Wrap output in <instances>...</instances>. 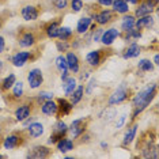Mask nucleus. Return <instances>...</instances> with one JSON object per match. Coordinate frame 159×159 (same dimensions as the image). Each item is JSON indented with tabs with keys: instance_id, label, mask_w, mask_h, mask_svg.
<instances>
[{
	"instance_id": "1",
	"label": "nucleus",
	"mask_w": 159,
	"mask_h": 159,
	"mask_svg": "<svg viewBox=\"0 0 159 159\" xmlns=\"http://www.w3.org/2000/svg\"><path fill=\"white\" fill-rule=\"evenodd\" d=\"M157 83H150L147 87H144L143 90H140L139 93L133 97L132 99V107H133V113H132V120L142 113L143 110H146L150 103L152 102V99L157 95Z\"/></svg>"
},
{
	"instance_id": "2",
	"label": "nucleus",
	"mask_w": 159,
	"mask_h": 159,
	"mask_svg": "<svg viewBox=\"0 0 159 159\" xmlns=\"http://www.w3.org/2000/svg\"><path fill=\"white\" fill-rule=\"evenodd\" d=\"M129 98V89L125 87V86H120L114 90L113 93L109 95V99H107V105L109 106H114V105H120L122 102H125L126 99Z\"/></svg>"
},
{
	"instance_id": "3",
	"label": "nucleus",
	"mask_w": 159,
	"mask_h": 159,
	"mask_svg": "<svg viewBox=\"0 0 159 159\" xmlns=\"http://www.w3.org/2000/svg\"><path fill=\"white\" fill-rule=\"evenodd\" d=\"M68 133V125L64 122L63 120H59L55 122L53 125V129H52V135H50L48 143L49 144H56L61 137H64Z\"/></svg>"
},
{
	"instance_id": "4",
	"label": "nucleus",
	"mask_w": 159,
	"mask_h": 159,
	"mask_svg": "<svg viewBox=\"0 0 159 159\" xmlns=\"http://www.w3.org/2000/svg\"><path fill=\"white\" fill-rule=\"evenodd\" d=\"M27 83L29 87L31 90H37L42 86L44 83V72L39 68H33V70L29 71L27 74Z\"/></svg>"
},
{
	"instance_id": "5",
	"label": "nucleus",
	"mask_w": 159,
	"mask_h": 159,
	"mask_svg": "<svg viewBox=\"0 0 159 159\" xmlns=\"http://www.w3.org/2000/svg\"><path fill=\"white\" fill-rule=\"evenodd\" d=\"M86 120L84 117L82 118H75L74 121L71 122V125L68 126V132L71 133V137L72 139H78V137H80L83 133L86 132Z\"/></svg>"
},
{
	"instance_id": "6",
	"label": "nucleus",
	"mask_w": 159,
	"mask_h": 159,
	"mask_svg": "<svg viewBox=\"0 0 159 159\" xmlns=\"http://www.w3.org/2000/svg\"><path fill=\"white\" fill-rule=\"evenodd\" d=\"M120 35H121L120 30H117L116 27H110V29H107V30H103L99 42H102L105 46H110V45L114 44V41L120 37Z\"/></svg>"
},
{
	"instance_id": "7",
	"label": "nucleus",
	"mask_w": 159,
	"mask_h": 159,
	"mask_svg": "<svg viewBox=\"0 0 159 159\" xmlns=\"http://www.w3.org/2000/svg\"><path fill=\"white\" fill-rule=\"evenodd\" d=\"M20 15H22L23 20H26V22H34V20L38 19V8L33 4H26L22 7V10H20Z\"/></svg>"
},
{
	"instance_id": "8",
	"label": "nucleus",
	"mask_w": 159,
	"mask_h": 159,
	"mask_svg": "<svg viewBox=\"0 0 159 159\" xmlns=\"http://www.w3.org/2000/svg\"><path fill=\"white\" fill-rule=\"evenodd\" d=\"M91 18H93V20H95V23L99 25V26H105V25L111 22V19H113V11L105 8L99 12H95Z\"/></svg>"
},
{
	"instance_id": "9",
	"label": "nucleus",
	"mask_w": 159,
	"mask_h": 159,
	"mask_svg": "<svg viewBox=\"0 0 159 159\" xmlns=\"http://www.w3.org/2000/svg\"><path fill=\"white\" fill-rule=\"evenodd\" d=\"M30 59H31V52H25V50H22V52H16L15 55L11 57V63L14 67L22 68L26 66V63Z\"/></svg>"
},
{
	"instance_id": "10",
	"label": "nucleus",
	"mask_w": 159,
	"mask_h": 159,
	"mask_svg": "<svg viewBox=\"0 0 159 159\" xmlns=\"http://www.w3.org/2000/svg\"><path fill=\"white\" fill-rule=\"evenodd\" d=\"M55 66H56V68L60 72L61 80H66V79L70 76V70H68V64H67L66 56H63V55L57 56L55 59Z\"/></svg>"
},
{
	"instance_id": "11",
	"label": "nucleus",
	"mask_w": 159,
	"mask_h": 159,
	"mask_svg": "<svg viewBox=\"0 0 159 159\" xmlns=\"http://www.w3.org/2000/svg\"><path fill=\"white\" fill-rule=\"evenodd\" d=\"M50 155V150L45 146H35L33 148L29 150V152L26 157L27 158H34V159H44V158H48Z\"/></svg>"
},
{
	"instance_id": "12",
	"label": "nucleus",
	"mask_w": 159,
	"mask_h": 159,
	"mask_svg": "<svg viewBox=\"0 0 159 159\" xmlns=\"http://www.w3.org/2000/svg\"><path fill=\"white\" fill-rule=\"evenodd\" d=\"M66 60H67L70 72H72V74H78V72L80 71V60H79V56L75 52H67Z\"/></svg>"
},
{
	"instance_id": "13",
	"label": "nucleus",
	"mask_w": 159,
	"mask_h": 159,
	"mask_svg": "<svg viewBox=\"0 0 159 159\" xmlns=\"http://www.w3.org/2000/svg\"><path fill=\"white\" fill-rule=\"evenodd\" d=\"M31 114V105L30 103H22L19 105V106L15 109V111H14V117H15L16 121L22 122L25 121L27 117H30Z\"/></svg>"
},
{
	"instance_id": "14",
	"label": "nucleus",
	"mask_w": 159,
	"mask_h": 159,
	"mask_svg": "<svg viewBox=\"0 0 159 159\" xmlns=\"http://www.w3.org/2000/svg\"><path fill=\"white\" fill-rule=\"evenodd\" d=\"M27 133L30 137H33V139H37V137H41L42 135L45 133V126L42 122L39 121H33L30 122L27 126Z\"/></svg>"
},
{
	"instance_id": "15",
	"label": "nucleus",
	"mask_w": 159,
	"mask_h": 159,
	"mask_svg": "<svg viewBox=\"0 0 159 159\" xmlns=\"http://www.w3.org/2000/svg\"><path fill=\"white\" fill-rule=\"evenodd\" d=\"M102 61V50L95 49V50H90V52L86 55V63L89 64L90 67H98Z\"/></svg>"
},
{
	"instance_id": "16",
	"label": "nucleus",
	"mask_w": 159,
	"mask_h": 159,
	"mask_svg": "<svg viewBox=\"0 0 159 159\" xmlns=\"http://www.w3.org/2000/svg\"><path fill=\"white\" fill-rule=\"evenodd\" d=\"M20 143H22V137H20V135H18V133H11V135H8L4 139L3 147H4V150H14V148L19 147Z\"/></svg>"
},
{
	"instance_id": "17",
	"label": "nucleus",
	"mask_w": 159,
	"mask_h": 159,
	"mask_svg": "<svg viewBox=\"0 0 159 159\" xmlns=\"http://www.w3.org/2000/svg\"><path fill=\"white\" fill-rule=\"evenodd\" d=\"M140 53H142V48L139 46V44H137V42H132V44L122 52V59H125V60L136 59V57L140 56Z\"/></svg>"
},
{
	"instance_id": "18",
	"label": "nucleus",
	"mask_w": 159,
	"mask_h": 159,
	"mask_svg": "<svg viewBox=\"0 0 159 159\" xmlns=\"http://www.w3.org/2000/svg\"><path fill=\"white\" fill-rule=\"evenodd\" d=\"M155 23V19L154 16L151 15H144V16H140L139 19L135 20V27L137 29V30H144V29H150L152 27Z\"/></svg>"
},
{
	"instance_id": "19",
	"label": "nucleus",
	"mask_w": 159,
	"mask_h": 159,
	"mask_svg": "<svg viewBox=\"0 0 159 159\" xmlns=\"http://www.w3.org/2000/svg\"><path fill=\"white\" fill-rule=\"evenodd\" d=\"M41 113L44 116H48V117L57 114V102H55L53 99L44 101L41 103Z\"/></svg>"
},
{
	"instance_id": "20",
	"label": "nucleus",
	"mask_w": 159,
	"mask_h": 159,
	"mask_svg": "<svg viewBox=\"0 0 159 159\" xmlns=\"http://www.w3.org/2000/svg\"><path fill=\"white\" fill-rule=\"evenodd\" d=\"M137 129H139V125L137 124H133L132 126H129L126 129L124 133V137H122V146L126 147L133 143V140L136 139V135H137Z\"/></svg>"
},
{
	"instance_id": "21",
	"label": "nucleus",
	"mask_w": 159,
	"mask_h": 159,
	"mask_svg": "<svg viewBox=\"0 0 159 159\" xmlns=\"http://www.w3.org/2000/svg\"><path fill=\"white\" fill-rule=\"evenodd\" d=\"M136 10H135V16L140 18V16H144V15H150V14L154 12L155 7H152L150 4V3H147L146 0L142 3H139V4H136Z\"/></svg>"
},
{
	"instance_id": "22",
	"label": "nucleus",
	"mask_w": 159,
	"mask_h": 159,
	"mask_svg": "<svg viewBox=\"0 0 159 159\" xmlns=\"http://www.w3.org/2000/svg\"><path fill=\"white\" fill-rule=\"evenodd\" d=\"M91 26H93V18L91 16H82L80 19L78 20V25H76L78 34H86Z\"/></svg>"
},
{
	"instance_id": "23",
	"label": "nucleus",
	"mask_w": 159,
	"mask_h": 159,
	"mask_svg": "<svg viewBox=\"0 0 159 159\" xmlns=\"http://www.w3.org/2000/svg\"><path fill=\"white\" fill-rule=\"evenodd\" d=\"M74 147H75L74 140L70 139V137H61L59 142L56 143L57 151H60V152H63V154L68 152V151H72L74 150Z\"/></svg>"
},
{
	"instance_id": "24",
	"label": "nucleus",
	"mask_w": 159,
	"mask_h": 159,
	"mask_svg": "<svg viewBox=\"0 0 159 159\" xmlns=\"http://www.w3.org/2000/svg\"><path fill=\"white\" fill-rule=\"evenodd\" d=\"M18 44H19L20 48H31V46L35 44L34 33H31V31H26V33H23L22 35H20Z\"/></svg>"
},
{
	"instance_id": "25",
	"label": "nucleus",
	"mask_w": 159,
	"mask_h": 159,
	"mask_svg": "<svg viewBox=\"0 0 159 159\" xmlns=\"http://www.w3.org/2000/svg\"><path fill=\"white\" fill-rule=\"evenodd\" d=\"M74 109V105H72L70 101L60 98L57 101V114L59 116H67L71 113V110Z\"/></svg>"
},
{
	"instance_id": "26",
	"label": "nucleus",
	"mask_w": 159,
	"mask_h": 159,
	"mask_svg": "<svg viewBox=\"0 0 159 159\" xmlns=\"http://www.w3.org/2000/svg\"><path fill=\"white\" fill-rule=\"evenodd\" d=\"M135 20H136V16L135 15H131V14H124V16L121 18V23H120V27L121 30L124 31H129L131 29L135 27Z\"/></svg>"
},
{
	"instance_id": "27",
	"label": "nucleus",
	"mask_w": 159,
	"mask_h": 159,
	"mask_svg": "<svg viewBox=\"0 0 159 159\" xmlns=\"http://www.w3.org/2000/svg\"><path fill=\"white\" fill-rule=\"evenodd\" d=\"M83 97H84V86H83V84H78L76 87H75L74 91L71 93L70 102L74 105V106H76V105L83 99Z\"/></svg>"
},
{
	"instance_id": "28",
	"label": "nucleus",
	"mask_w": 159,
	"mask_h": 159,
	"mask_svg": "<svg viewBox=\"0 0 159 159\" xmlns=\"http://www.w3.org/2000/svg\"><path fill=\"white\" fill-rule=\"evenodd\" d=\"M76 86H78V82H76V79H75L74 76H68L66 80H63V86H61V89H63L64 95H71V93L74 91Z\"/></svg>"
},
{
	"instance_id": "29",
	"label": "nucleus",
	"mask_w": 159,
	"mask_h": 159,
	"mask_svg": "<svg viewBox=\"0 0 159 159\" xmlns=\"http://www.w3.org/2000/svg\"><path fill=\"white\" fill-rule=\"evenodd\" d=\"M111 7H113V11L120 14V15H124V14H128L129 12V4L125 2V0H114L113 4H111Z\"/></svg>"
},
{
	"instance_id": "30",
	"label": "nucleus",
	"mask_w": 159,
	"mask_h": 159,
	"mask_svg": "<svg viewBox=\"0 0 159 159\" xmlns=\"http://www.w3.org/2000/svg\"><path fill=\"white\" fill-rule=\"evenodd\" d=\"M59 29H60L59 22H52V23H49L48 26H46V29H45L46 37L50 38V39L57 38V35H59Z\"/></svg>"
},
{
	"instance_id": "31",
	"label": "nucleus",
	"mask_w": 159,
	"mask_h": 159,
	"mask_svg": "<svg viewBox=\"0 0 159 159\" xmlns=\"http://www.w3.org/2000/svg\"><path fill=\"white\" fill-rule=\"evenodd\" d=\"M74 35V30H72L71 27L68 26H60L59 29V35H57V38L61 39V41H68V39H71V37Z\"/></svg>"
},
{
	"instance_id": "32",
	"label": "nucleus",
	"mask_w": 159,
	"mask_h": 159,
	"mask_svg": "<svg viewBox=\"0 0 159 159\" xmlns=\"http://www.w3.org/2000/svg\"><path fill=\"white\" fill-rule=\"evenodd\" d=\"M137 70L142 72H150L154 70V64L150 59H142L137 63Z\"/></svg>"
},
{
	"instance_id": "33",
	"label": "nucleus",
	"mask_w": 159,
	"mask_h": 159,
	"mask_svg": "<svg viewBox=\"0 0 159 159\" xmlns=\"http://www.w3.org/2000/svg\"><path fill=\"white\" fill-rule=\"evenodd\" d=\"M16 82V76L14 74H8V76H6L4 79H3L2 82V89L4 90V91H7V90L12 89L14 83Z\"/></svg>"
},
{
	"instance_id": "34",
	"label": "nucleus",
	"mask_w": 159,
	"mask_h": 159,
	"mask_svg": "<svg viewBox=\"0 0 159 159\" xmlns=\"http://www.w3.org/2000/svg\"><path fill=\"white\" fill-rule=\"evenodd\" d=\"M25 87H23V82H15L12 86V97L14 98H20L23 95Z\"/></svg>"
},
{
	"instance_id": "35",
	"label": "nucleus",
	"mask_w": 159,
	"mask_h": 159,
	"mask_svg": "<svg viewBox=\"0 0 159 159\" xmlns=\"http://www.w3.org/2000/svg\"><path fill=\"white\" fill-rule=\"evenodd\" d=\"M139 38H142V31L140 30H137L136 27H133L129 31H125V39L126 41H131V39H139Z\"/></svg>"
},
{
	"instance_id": "36",
	"label": "nucleus",
	"mask_w": 159,
	"mask_h": 159,
	"mask_svg": "<svg viewBox=\"0 0 159 159\" xmlns=\"http://www.w3.org/2000/svg\"><path fill=\"white\" fill-rule=\"evenodd\" d=\"M70 6H71L72 12L78 14V12H80L82 10H83V7H84V3H83V0H71Z\"/></svg>"
},
{
	"instance_id": "37",
	"label": "nucleus",
	"mask_w": 159,
	"mask_h": 159,
	"mask_svg": "<svg viewBox=\"0 0 159 159\" xmlns=\"http://www.w3.org/2000/svg\"><path fill=\"white\" fill-rule=\"evenodd\" d=\"M55 98V94L50 93V91H41L39 94H37V101L38 102H44V101H48V99H53Z\"/></svg>"
},
{
	"instance_id": "38",
	"label": "nucleus",
	"mask_w": 159,
	"mask_h": 159,
	"mask_svg": "<svg viewBox=\"0 0 159 159\" xmlns=\"http://www.w3.org/2000/svg\"><path fill=\"white\" fill-rule=\"evenodd\" d=\"M68 4H70L68 0H53V7L56 10H59V11H64L68 7Z\"/></svg>"
},
{
	"instance_id": "39",
	"label": "nucleus",
	"mask_w": 159,
	"mask_h": 159,
	"mask_svg": "<svg viewBox=\"0 0 159 159\" xmlns=\"http://www.w3.org/2000/svg\"><path fill=\"white\" fill-rule=\"evenodd\" d=\"M97 87V80H95V78H91L89 80V83L86 84V87H84V93L87 94V95H91L93 94V90Z\"/></svg>"
},
{
	"instance_id": "40",
	"label": "nucleus",
	"mask_w": 159,
	"mask_h": 159,
	"mask_svg": "<svg viewBox=\"0 0 159 159\" xmlns=\"http://www.w3.org/2000/svg\"><path fill=\"white\" fill-rule=\"evenodd\" d=\"M56 46H57V49L60 50V52H68V49H70V46H71V44L68 41H57V44H56Z\"/></svg>"
},
{
	"instance_id": "41",
	"label": "nucleus",
	"mask_w": 159,
	"mask_h": 159,
	"mask_svg": "<svg viewBox=\"0 0 159 159\" xmlns=\"http://www.w3.org/2000/svg\"><path fill=\"white\" fill-rule=\"evenodd\" d=\"M94 33H93V41L94 42H99L101 41V37H102V33H103V29L99 27V29H94Z\"/></svg>"
},
{
	"instance_id": "42",
	"label": "nucleus",
	"mask_w": 159,
	"mask_h": 159,
	"mask_svg": "<svg viewBox=\"0 0 159 159\" xmlns=\"http://www.w3.org/2000/svg\"><path fill=\"white\" fill-rule=\"evenodd\" d=\"M125 121H126V114H121L120 117H118V120L116 121V128H117V129H121L122 126H124Z\"/></svg>"
},
{
	"instance_id": "43",
	"label": "nucleus",
	"mask_w": 159,
	"mask_h": 159,
	"mask_svg": "<svg viewBox=\"0 0 159 159\" xmlns=\"http://www.w3.org/2000/svg\"><path fill=\"white\" fill-rule=\"evenodd\" d=\"M114 0H97V4L101 7H111Z\"/></svg>"
},
{
	"instance_id": "44",
	"label": "nucleus",
	"mask_w": 159,
	"mask_h": 159,
	"mask_svg": "<svg viewBox=\"0 0 159 159\" xmlns=\"http://www.w3.org/2000/svg\"><path fill=\"white\" fill-rule=\"evenodd\" d=\"M6 50V41H4V38L0 35V53H3Z\"/></svg>"
},
{
	"instance_id": "45",
	"label": "nucleus",
	"mask_w": 159,
	"mask_h": 159,
	"mask_svg": "<svg viewBox=\"0 0 159 159\" xmlns=\"http://www.w3.org/2000/svg\"><path fill=\"white\" fill-rule=\"evenodd\" d=\"M154 66L155 67L159 66V55H158V53H155V55H154Z\"/></svg>"
},
{
	"instance_id": "46",
	"label": "nucleus",
	"mask_w": 159,
	"mask_h": 159,
	"mask_svg": "<svg viewBox=\"0 0 159 159\" xmlns=\"http://www.w3.org/2000/svg\"><path fill=\"white\" fill-rule=\"evenodd\" d=\"M147 3H150L151 6L152 7H155V8H157V6H158V3H159V0H146Z\"/></svg>"
},
{
	"instance_id": "47",
	"label": "nucleus",
	"mask_w": 159,
	"mask_h": 159,
	"mask_svg": "<svg viewBox=\"0 0 159 159\" xmlns=\"http://www.w3.org/2000/svg\"><path fill=\"white\" fill-rule=\"evenodd\" d=\"M128 4H132V6H136V4H139L140 3V0H125Z\"/></svg>"
},
{
	"instance_id": "48",
	"label": "nucleus",
	"mask_w": 159,
	"mask_h": 159,
	"mask_svg": "<svg viewBox=\"0 0 159 159\" xmlns=\"http://www.w3.org/2000/svg\"><path fill=\"white\" fill-rule=\"evenodd\" d=\"M90 78V72H84V75H83V79H89Z\"/></svg>"
},
{
	"instance_id": "49",
	"label": "nucleus",
	"mask_w": 159,
	"mask_h": 159,
	"mask_svg": "<svg viewBox=\"0 0 159 159\" xmlns=\"http://www.w3.org/2000/svg\"><path fill=\"white\" fill-rule=\"evenodd\" d=\"M101 147H102V148H106V147H107V143H106V142H102V143H101Z\"/></svg>"
},
{
	"instance_id": "50",
	"label": "nucleus",
	"mask_w": 159,
	"mask_h": 159,
	"mask_svg": "<svg viewBox=\"0 0 159 159\" xmlns=\"http://www.w3.org/2000/svg\"><path fill=\"white\" fill-rule=\"evenodd\" d=\"M2 67H3V61L0 60V68H2Z\"/></svg>"
},
{
	"instance_id": "51",
	"label": "nucleus",
	"mask_w": 159,
	"mask_h": 159,
	"mask_svg": "<svg viewBox=\"0 0 159 159\" xmlns=\"http://www.w3.org/2000/svg\"><path fill=\"white\" fill-rule=\"evenodd\" d=\"M0 135H2V126H0Z\"/></svg>"
},
{
	"instance_id": "52",
	"label": "nucleus",
	"mask_w": 159,
	"mask_h": 159,
	"mask_svg": "<svg viewBox=\"0 0 159 159\" xmlns=\"http://www.w3.org/2000/svg\"><path fill=\"white\" fill-rule=\"evenodd\" d=\"M0 27H2V20H0Z\"/></svg>"
},
{
	"instance_id": "53",
	"label": "nucleus",
	"mask_w": 159,
	"mask_h": 159,
	"mask_svg": "<svg viewBox=\"0 0 159 159\" xmlns=\"http://www.w3.org/2000/svg\"><path fill=\"white\" fill-rule=\"evenodd\" d=\"M0 158H4V157H3V155H0Z\"/></svg>"
},
{
	"instance_id": "54",
	"label": "nucleus",
	"mask_w": 159,
	"mask_h": 159,
	"mask_svg": "<svg viewBox=\"0 0 159 159\" xmlns=\"http://www.w3.org/2000/svg\"><path fill=\"white\" fill-rule=\"evenodd\" d=\"M83 2H86V0H83Z\"/></svg>"
}]
</instances>
